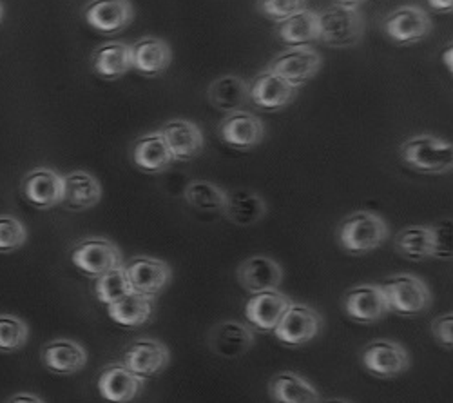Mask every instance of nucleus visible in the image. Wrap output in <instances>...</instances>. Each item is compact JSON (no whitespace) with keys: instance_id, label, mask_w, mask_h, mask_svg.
I'll use <instances>...</instances> for the list:
<instances>
[{"instance_id":"c756f323","label":"nucleus","mask_w":453,"mask_h":403,"mask_svg":"<svg viewBox=\"0 0 453 403\" xmlns=\"http://www.w3.org/2000/svg\"><path fill=\"white\" fill-rule=\"evenodd\" d=\"M276 35L288 46H309L314 41H319V22L318 13L311 10H301L292 17L278 22Z\"/></svg>"},{"instance_id":"4468645a","label":"nucleus","mask_w":453,"mask_h":403,"mask_svg":"<svg viewBox=\"0 0 453 403\" xmlns=\"http://www.w3.org/2000/svg\"><path fill=\"white\" fill-rule=\"evenodd\" d=\"M84 20L104 35L124 31L134 19L129 0H91L82 12Z\"/></svg>"},{"instance_id":"c85d7f7f","label":"nucleus","mask_w":453,"mask_h":403,"mask_svg":"<svg viewBox=\"0 0 453 403\" xmlns=\"http://www.w3.org/2000/svg\"><path fill=\"white\" fill-rule=\"evenodd\" d=\"M269 396L276 403H319L316 387L297 373H280L269 384Z\"/></svg>"},{"instance_id":"a211bd4d","label":"nucleus","mask_w":453,"mask_h":403,"mask_svg":"<svg viewBox=\"0 0 453 403\" xmlns=\"http://www.w3.org/2000/svg\"><path fill=\"white\" fill-rule=\"evenodd\" d=\"M131 50V66L143 77H158L167 71L173 62L171 46L157 39V36H143V39L133 43Z\"/></svg>"},{"instance_id":"c03bdc74","label":"nucleus","mask_w":453,"mask_h":403,"mask_svg":"<svg viewBox=\"0 0 453 403\" xmlns=\"http://www.w3.org/2000/svg\"><path fill=\"white\" fill-rule=\"evenodd\" d=\"M448 62V69L451 71V46L448 48V51H444V64Z\"/></svg>"},{"instance_id":"ddd939ff","label":"nucleus","mask_w":453,"mask_h":403,"mask_svg":"<svg viewBox=\"0 0 453 403\" xmlns=\"http://www.w3.org/2000/svg\"><path fill=\"white\" fill-rule=\"evenodd\" d=\"M345 313L359 323H373L380 322L387 313H390V306L381 285H357L352 287L343 297Z\"/></svg>"},{"instance_id":"7c9ffc66","label":"nucleus","mask_w":453,"mask_h":403,"mask_svg":"<svg viewBox=\"0 0 453 403\" xmlns=\"http://www.w3.org/2000/svg\"><path fill=\"white\" fill-rule=\"evenodd\" d=\"M223 213L236 226H252L265 216L267 204L256 193L238 190L226 195Z\"/></svg>"},{"instance_id":"9b49d317","label":"nucleus","mask_w":453,"mask_h":403,"mask_svg":"<svg viewBox=\"0 0 453 403\" xmlns=\"http://www.w3.org/2000/svg\"><path fill=\"white\" fill-rule=\"evenodd\" d=\"M365 369L380 378H395L408 371L410 354L408 351L390 340H377L365 347L363 351Z\"/></svg>"},{"instance_id":"5701e85b","label":"nucleus","mask_w":453,"mask_h":403,"mask_svg":"<svg viewBox=\"0 0 453 403\" xmlns=\"http://www.w3.org/2000/svg\"><path fill=\"white\" fill-rule=\"evenodd\" d=\"M102 198L100 182L86 171H73L64 176L62 204L69 211H84L95 207Z\"/></svg>"},{"instance_id":"c9c22d12","label":"nucleus","mask_w":453,"mask_h":403,"mask_svg":"<svg viewBox=\"0 0 453 403\" xmlns=\"http://www.w3.org/2000/svg\"><path fill=\"white\" fill-rule=\"evenodd\" d=\"M27 240V231L19 218L0 214V252H13Z\"/></svg>"},{"instance_id":"423d86ee","label":"nucleus","mask_w":453,"mask_h":403,"mask_svg":"<svg viewBox=\"0 0 453 403\" xmlns=\"http://www.w3.org/2000/svg\"><path fill=\"white\" fill-rule=\"evenodd\" d=\"M323 66L321 55L311 46H294L281 51L269 64V71H274L276 75L283 77L294 88L305 86L312 81Z\"/></svg>"},{"instance_id":"0eeeda50","label":"nucleus","mask_w":453,"mask_h":403,"mask_svg":"<svg viewBox=\"0 0 453 403\" xmlns=\"http://www.w3.org/2000/svg\"><path fill=\"white\" fill-rule=\"evenodd\" d=\"M321 329L323 318L316 309L301 304H290L281 322L274 329V335L280 342L297 347L314 340L321 333Z\"/></svg>"},{"instance_id":"aec40b11","label":"nucleus","mask_w":453,"mask_h":403,"mask_svg":"<svg viewBox=\"0 0 453 403\" xmlns=\"http://www.w3.org/2000/svg\"><path fill=\"white\" fill-rule=\"evenodd\" d=\"M160 133L174 160H193L203 151V133L193 122L176 119L160 128Z\"/></svg>"},{"instance_id":"7ed1b4c3","label":"nucleus","mask_w":453,"mask_h":403,"mask_svg":"<svg viewBox=\"0 0 453 403\" xmlns=\"http://www.w3.org/2000/svg\"><path fill=\"white\" fill-rule=\"evenodd\" d=\"M319 41L330 48L356 46L365 35V19L357 8L328 6L318 13Z\"/></svg>"},{"instance_id":"e433bc0d","label":"nucleus","mask_w":453,"mask_h":403,"mask_svg":"<svg viewBox=\"0 0 453 403\" xmlns=\"http://www.w3.org/2000/svg\"><path fill=\"white\" fill-rule=\"evenodd\" d=\"M305 8L307 0H257V12L276 22H281Z\"/></svg>"},{"instance_id":"dca6fc26","label":"nucleus","mask_w":453,"mask_h":403,"mask_svg":"<svg viewBox=\"0 0 453 403\" xmlns=\"http://www.w3.org/2000/svg\"><path fill=\"white\" fill-rule=\"evenodd\" d=\"M169 361H171L169 349L162 342L150 340V338H142L133 342L124 354L126 368L142 378L160 375L167 368Z\"/></svg>"},{"instance_id":"4be33fe9","label":"nucleus","mask_w":453,"mask_h":403,"mask_svg":"<svg viewBox=\"0 0 453 403\" xmlns=\"http://www.w3.org/2000/svg\"><path fill=\"white\" fill-rule=\"evenodd\" d=\"M41 358H42V363L46 365L48 371L60 375V376H69V375L79 373L86 368V363H88L86 349L77 342L64 340V338L48 342L42 347Z\"/></svg>"},{"instance_id":"f3484780","label":"nucleus","mask_w":453,"mask_h":403,"mask_svg":"<svg viewBox=\"0 0 453 403\" xmlns=\"http://www.w3.org/2000/svg\"><path fill=\"white\" fill-rule=\"evenodd\" d=\"M124 267L133 291L142 292V295L157 297L173 278L171 267L150 256H134Z\"/></svg>"},{"instance_id":"bb28decb","label":"nucleus","mask_w":453,"mask_h":403,"mask_svg":"<svg viewBox=\"0 0 453 403\" xmlns=\"http://www.w3.org/2000/svg\"><path fill=\"white\" fill-rule=\"evenodd\" d=\"M207 98L211 105L223 113H234L249 104V84L234 75H225L211 82L207 89Z\"/></svg>"},{"instance_id":"4c0bfd02","label":"nucleus","mask_w":453,"mask_h":403,"mask_svg":"<svg viewBox=\"0 0 453 403\" xmlns=\"http://www.w3.org/2000/svg\"><path fill=\"white\" fill-rule=\"evenodd\" d=\"M430 229L434 242L432 259L451 260V218L441 220V222L434 224Z\"/></svg>"},{"instance_id":"473e14b6","label":"nucleus","mask_w":453,"mask_h":403,"mask_svg":"<svg viewBox=\"0 0 453 403\" xmlns=\"http://www.w3.org/2000/svg\"><path fill=\"white\" fill-rule=\"evenodd\" d=\"M183 197L188 205H193L203 213L223 211L226 193L221 191L216 184L209 180H193L183 191Z\"/></svg>"},{"instance_id":"20e7f679","label":"nucleus","mask_w":453,"mask_h":403,"mask_svg":"<svg viewBox=\"0 0 453 403\" xmlns=\"http://www.w3.org/2000/svg\"><path fill=\"white\" fill-rule=\"evenodd\" d=\"M390 311L401 316H415L426 311L432 304V292L428 285L415 275H395L383 282Z\"/></svg>"},{"instance_id":"ea45409f","label":"nucleus","mask_w":453,"mask_h":403,"mask_svg":"<svg viewBox=\"0 0 453 403\" xmlns=\"http://www.w3.org/2000/svg\"><path fill=\"white\" fill-rule=\"evenodd\" d=\"M428 4L434 12L439 13H449L453 8V0H428Z\"/></svg>"},{"instance_id":"a18cd8bd","label":"nucleus","mask_w":453,"mask_h":403,"mask_svg":"<svg viewBox=\"0 0 453 403\" xmlns=\"http://www.w3.org/2000/svg\"><path fill=\"white\" fill-rule=\"evenodd\" d=\"M3 17H4V8L0 4V22H3Z\"/></svg>"},{"instance_id":"b1692460","label":"nucleus","mask_w":453,"mask_h":403,"mask_svg":"<svg viewBox=\"0 0 453 403\" xmlns=\"http://www.w3.org/2000/svg\"><path fill=\"white\" fill-rule=\"evenodd\" d=\"M133 162L145 173H162L173 162L174 157L160 131L140 136L133 145Z\"/></svg>"},{"instance_id":"1a4fd4ad","label":"nucleus","mask_w":453,"mask_h":403,"mask_svg":"<svg viewBox=\"0 0 453 403\" xmlns=\"http://www.w3.org/2000/svg\"><path fill=\"white\" fill-rule=\"evenodd\" d=\"M296 95L297 88L269 69L259 73L249 84V102H252L261 112H281L294 102Z\"/></svg>"},{"instance_id":"cd10ccee","label":"nucleus","mask_w":453,"mask_h":403,"mask_svg":"<svg viewBox=\"0 0 453 403\" xmlns=\"http://www.w3.org/2000/svg\"><path fill=\"white\" fill-rule=\"evenodd\" d=\"M107 313L119 325L142 327L155 313V297L131 291L120 300L107 304Z\"/></svg>"},{"instance_id":"412c9836","label":"nucleus","mask_w":453,"mask_h":403,"mask_svg":"<svg viewBox=\"0 0 453 403\" xmlns=\"http://www.w3.org/2000/svg\"><path fill=\"white\" fill-rule=\"evenodd\" d=\"M238 282L252 295L274 291L283 282V269L269 256H250L238 267Z\"/></svg>"},{"instance_id":"a878e982","label":"nucleus","mask_w":453,"mask_h":403,"mask_svg":"<svg viewBox=\"0 0 453 403\" xmlns=\"http://www.w3.org/2000/svg\"><path fill=\"white\" fill-rule=\"evenodd\" d=\"M254 344V335L240 322H223L211 331V349L225 358H238Z\"/></svg>"},{"instance_id":"f03ea898","label":"nucleus","mask_w":453,"mask_h":403,"mask_svg":"<svg viewBox=\"0 0 453 403\" xmlns=\"http://www.w3.org/2000/svg\"><path fill=\"white\" fill-rule=\"evenodd\" d=\"M388 238L385 220L372 211H356L337 228V242L349 254H366L381 247Z\"/></svg>"},{"instance_id":"72a5a7b5","label":"nucleus","mask_w":453,"mask_h":403,"mask_svg":"<svg viewBox=\"0 0 453 403\" xmlns=\"http://www.w3.org/2000/svg\"><path fill=\"white\" fill-rule=\"evenodd\" d=\"M133 291L126 267H115L100 275L95 282V295L102 304H112Z\"/></svg>"},{"instance_id":"f704fd0d","label":"nucleus","mask_w":453,"mask_h":403,"mask_svg":"<svg viewBox=\"0 0 453 403\" xmlns=\"http://www.w3.org/2000/svg\"><path fill=\"white\" fill-rule=\"evenodd\" d=\"M29 338L24 320L13 314H0V353H17Z\"/></svg>"},{"instance_id":"f257e3e1","label":"nucleus","mask_w":453,"mask_h":403,"mask_svg":"<svg viewBox=\"0 0 453 403\" xmlns=\"http://www.w3.org/2000/svg\"><path fill=\"white\" fill-rule=\"evenodd\" d=\"M401 160L423 174H444L453 167L451 142L434 135H415L401 143Z\"/></svg>"},{"instance_id":"2f4dec72","label":"nucleus","mask_w":453,"mask_h":403,"mask_svg":"<svg viewBox=\"0 0 453 403\" xmlns=\"http://www.w3.org/2000/svg\"><path fill=\"white\" fill-rule=\"evenodd\" d=\"M395 249L406 260L423 262L432 259L434 242L430 226H410L395 236Z\"/></svg>"},{"instance_id":"2eb2a0df","label":"nucleus","mask_w":453,"mask_h":403,"mask_svg":"<svg viewBox=\"0 0 453 403\" xmlns=\"http://www.w3.org/2000/svg\"><path fill=\"white\" fill-rule=\"evenodd\" d=\"M292 300L285 297L278 289L263 291L247 302L245 318L261 333H274V329L281 322L283 314L290 307Z\"/></svg>"},{"instance_id":"58836bf2","label":"nucleus","mask_w":453,"mask_h":403,"mask_svg":"<svg viewBox=\"0 0 453 403\" xmlns=\"http://www.w3.org/2000/svg\"><path fill=\"white\" fill-rule=\"evenodd\" d=\"M432 335L441 345L448 349L451 347L453 344V314L451 313L439 316L432 322Z\"/></svg>"},{"instance_id":"a19ab883","label":"nucleus","mask_w":453,"mask_h":403,"mask_svg":"<svg viewBox=\"0 0 453 403\" xmlns=\"http://www.w3.org/2000/svg\"><path fill=\"white\" fill-rule=\"evenodd\" d=\"M8 403H44V399H41L39 396L35 394H15L13 398L8 399Z\"/></svg>"},{"instance_id":"37998d69","label":"nucleus","mask_w":453,"mask_h":403,"mask_svg":"<svg viewBox=\"0 0 453 403\" xmlns=\"http://www.w3.org/2000/svg\"><path fill=\"white\" fill-rule=\"evenodd\" d=\"M319 403H352V401L343 399V398H332V399H321Z\"/></svg>"},{"instance_id":"6e6552de","label":"nucleus","mask_w":453,"mask_h":403,"mask_svg":"<svg viewBox=\"0 0 453 403\" xmlns=\"http://www.w3.org/2000/svg\"><path fill=\"white\" fill-rule=\"evenodd\" d=\"M383 31L392 43L410 46L426 39L432 33V20L428 13L418 6H401L385 19Z\"/></svg>"},{"instance_id":"6ab92c4d","label":"nucleus","mask_w":453,"mask_h":403,"mask_svg":"<svg viewBox=\"0 0 453 403\" xmlns=\"http://www.w3.org/2000/svg\"><path fill=\"white\" fill-rule=\"evenodd\" d=\"M143 387V378L129 371L124 363H112L98 376V392L109 403H127Z\"/></svg>"},{"instance_id":"39448f33","label":"nucleus","mask_w":453,"mask_h":403,"mask_svg":"<svg viewBox=\"0 0 453 403\" xmlns=\"http://www.w3.org/2000/svg\"><path fill=\"white\" fill-rule=\"evenodd\" d=\"M69 259L73 266L91 278L124 266L122 251L117 244L107 238H86L74 244L69 251Z\"/></svg>"},{"instance_id":"9d476101","label":"nucleus","mask_w":453,"mask_h":403,"mask_svg":"<svg viewBox=\"0 0 453 403\" xmlns=\"http://www.w3.org/2000/svg\"><path fill=\"white\" fill-rule=\"evenodd\" d=\"M219 138L238 151H250L263 142L265 124L249 112H234L226 115L218 126Z\"/></svg>"},{"instance_id":"f8f14e48","label":"nucleus","mask_w":453,"mask_h":403,"mask_svg":"<svg viewBox=\"0 0 453 403\" xmlns=\"http://www.w3.org/2000/svg\"><path fill=\"white\" fill-rule=\"evenodd\" d=\"M24 198L36 209H51L62 204L64 176L48 167H36L26 173L20 184Z\"/></svg>"},{"instance_id":"393cba45","label":"nucleus","mask_w":453,"mask_h":403,"mask_svg":"<svg viewBox=\"0 0 453 403\" xmlns=\"http://www.w3.org/2000/svg\"><path fill=\"white\" fill-rule=\"evenodd\" d=\"M91 69L104 81L122 79L133 69L129 46L122 43H105L98 46L91 55Z\"/></svg>"},{"instance_id":"79ce46f5","label":"nucleus","mask_w":453,"mask_h":403,"mask_svg":"<svg viewBox=\"0 0 453 403\" xmlns=\"http://www.w3.org/2000/svg\"><path fill=\"white\" fill-rule=\"evenodd\" d=\"M365 0H335V4L347 6V8H359Z\"/></svg>"}]
</instances>
